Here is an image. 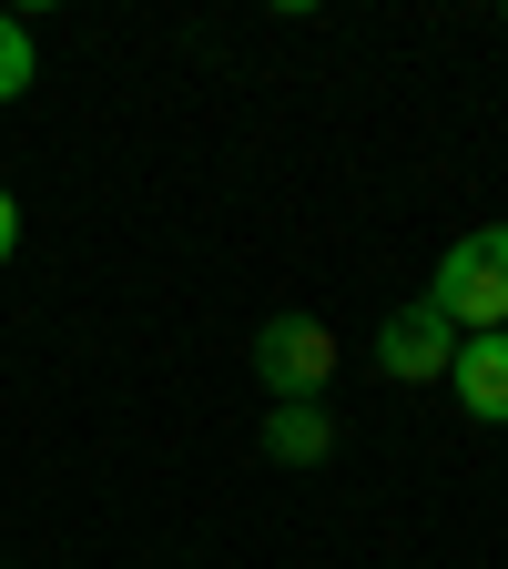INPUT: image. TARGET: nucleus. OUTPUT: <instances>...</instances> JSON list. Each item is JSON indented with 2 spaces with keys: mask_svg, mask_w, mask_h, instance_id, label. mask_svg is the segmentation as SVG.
Returning a JSON list of instances; mask_svg holds the SVG:
<instances>
[{
  "mask_svg": "<svg viewBox=\"0 0 508 569\" xmlns=\"http://www.w3.org/2000/svg\"><path fill=\"white\" fill-rule=\"evenodd\" d=\"M326 448H336V417H326V407H275V417H265V458L316 468Z\"/></svg>",
  "mask_w": 508,
  "mask_h": 569,
  "instance_id": "obj_5",
  "label": "nucleus"
},
{
  "mask_svg": "<svg viewBox=\"0 0 508 569\" xmlns=\"http://www.w3.org/2000/svg\"><path fill=\"white\" fill-rule=\"evenodd\" d=\"M21 92H31V31L0 11V102H21Z\"/></svg>",
  "mask_w": 508,
  "mask_h": 569,
  "instance_id": "obj_6",
  "label": "nucleus"
},
{
  "mask_svg": "<svg viewBox=\"0 0 508 569\" xmlns=\"http://www.w3.org/2000/svg\"><path fill=\"white\" fill-rule=\"evenodd\" d=\"M11 254H21V203L0 193V264H11Z\"/></svg>",
  "mask_w": 508,
  "mask_h": 569,
  "instance_id": "obj_7",
  "label": "nucleus"
},
{
  "mask_svg": "<svg viewBox=\"0 0 508 569\" xmlns=\"http://www.w3.org/2000/svg\"><path fill=\"white\" fill-rule=\"evenodd\" d=\"M427 306H438L458 336H488L508 326V224H478L438 254V284H427Z\"/></svg>",
  "mask_w": 508,
  "mask_h": 569,
  "instance_id": "obj_1",
  "label": "nucleus"
},
{
  "mask_svg": "<svg viewBox=\"0 0 508 569\" xmlns=\"http://www.w3.org/2000/svg\"><path fill=\"white\" fill-rule=\"evenodd\" d=\"M448 356H458V326L427 306V296L397 306V316L377 326V367H387L397 387H438V377H448Z\"/></svg>",
  "mask_w": 508,
  "mask_h": 569,
  "instance_id": "obj_3",
  "label": "nucleus"
},
{
  "mask_svg": "<svg viewBox=\"0 0 508 569\" xmlns=\"http://www.w3.org/2000/svg\"><path fill=\"white\" fill-rule=\"evenodd\" d=\"M255 377H265L275 407H316L326 377H336V326H316V316H275V326L255 336Z\"/></svg>",
  "mask_w": 508,
  "mask_h": 569,
  "instance_id": "obj_2",
  "label": "nucleus"
},
{
  "mask_svg": "<svg viewBox=\"0 0 508 569\" xmlns=\"http://www.w3.org/2000/svg\"><path fill=\"white\" fill-rule=\"evenodd\" d=\"M448 387H458V407H468L478 427H508V326L458 336V356H448Z\"/></svg>",
  "mask_w": 508,
  "mask_h": 569,
  "instance_id": "obj_4",
  "label": "nucleus"
}]
</instances>
